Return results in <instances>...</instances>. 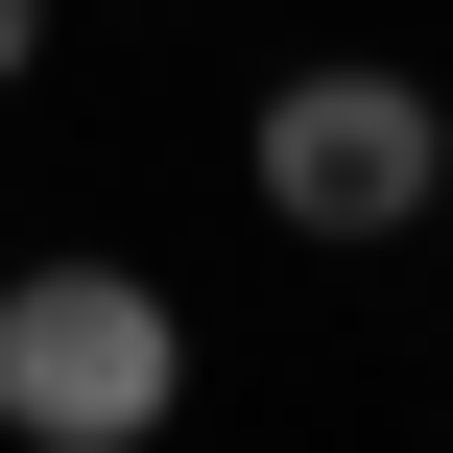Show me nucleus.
<instances>
[{
  "label": "nucleus",
  "instance_id": "1",
  "mask_svg": "<svg viewBox=\"0 0 453 453\" xmlns=\"http://www.w3.org/2000/svg\"><path fill=\"white\" fill-rule=\"evenodd\" d=\"M167 406H191V311H167L143 263H24V287H0V430L143 453Z\"/></svg>",
  "mask_w": 453,
  "mask_h": 453
},
{
  "label": "nucleus",
  "instance_id": "2",
  "mask_svg": "<svg viewBox=\"0 0 453 453\" xmlns=\"http://www.w3.org/2000/svg\"><path fill=\"white\" fill-rule=\"evenodd\" d=\"M430 167H453V119L406 96V72H358V48L263 96V215H287V239H406Z\"/></svg>",
  "mask_w": 453,
  "mask_h": 453
},
{
  "label": "nucleus",
  "instance_id": "3",
  "mask_svg": "<svg viewBox=\"0 0 453 453\" xmlns=\"http://www.w3.org/2000/svg\"><path fill=\"white\" fill-rule=\"evenodd\" d=\"M24 72H48V0H0V96H24Z\"/></svg>",
  "mask_w": 453,
  "mask_h": 453
},
{
  "label": "nucleus",
  "instance_id": "4",
  "mask_svg": "<svg viewBox=\"0 0 453 453\" xmlns=\"http://www.w3.org/2000/svg\"><path fill=\"white\" fill-rule=\"evenodd\" d=\"M430 215H453V167H430Z\"/></svg>",
  "mask_w": 453,
  "mask_h": 453
}]
</instances>
